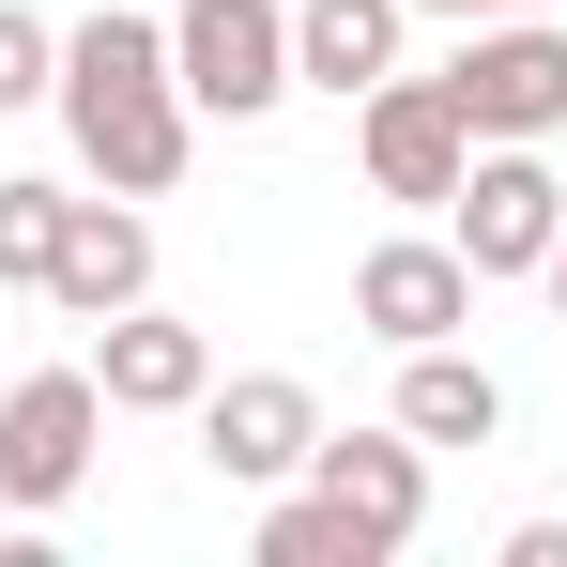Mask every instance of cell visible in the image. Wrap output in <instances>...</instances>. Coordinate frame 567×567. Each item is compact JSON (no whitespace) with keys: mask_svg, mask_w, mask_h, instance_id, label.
Segmentation results:
<instances>
[{"mask_svg":"<svg viewBox=\"0 0 567 567\" xmlns=\"http://www.w3.org/2000/svg\"><path fill=\"white\" fill-rule=\"evenodd\" d=\"M62 123H78V154H93L107 199H169L185 185L199 107L169 78V16H78L62 31Z\"/></svg>","mask_w":567,"mask_h":567,"instance_id":"1","label":"cell"},{"mask_svg":"<svg viewBox=\"0 0 567 567\" xmlns=\"http://www.w3.org/2000/svg\"><path fill=\"white\" fill-rule=\"evenodd\" d=\"M445 230H461L475 277H553V246H567L553 154H537V138H475V169H461V199H445Z\"/></svg>","mask_w":567,"mask_h":567,"instance_id":"2","label":"cell"},{"mask_svg":"<svg viewBox=\"0 0 567 567\" xmlns=\"http://www.w3.org/2000/svg\"><path fill=\"white\" fill-rule=\"evenodd\" d=\"M169 78H185V107H215V123H261L277 93H307V78H291V0H185V16H169Z\"/></svg>","mask_w":567,"mask_h":567,"instance_id":"3","label":"cell"},{"mask_svg":"<svg viewBox=\"0 0 567 567\" xmlns=\"http://www.w3.org/2000/svg\"><path fill=\"white\" fill-rule=\"evenodd\" d=\"M93 445H107V383L93 369H31L16 399H0V506H78V475H93Z\"/></svg>","mask_w":567,"mask_h":567,"instance_id":"4","label":"cell"},{"mask_svg":"<svg viewBox=\"0 0 567 567\" xmlns=\"http://www.w3.org/2000/svg\"><path fill=\"white\" fill-rule=\"evenodd\" d=\"M353 154H369L383 199H461L475 123H461V93H445V78H369V93H353Z\"/></svg>","mask_w":567,"mask_h":567,"instance_id":"5","label":"cell"},{"mask_svg":"<svg viewBox=\"0 0 567 567\" xmlns=\"http://www.w3.org/2000/svg\"><path fill=\"white\" fill-rule=\"evenodd\" d=\"M199 461L230 475V491H291V475L322 461V399L291 369H246V383H215L199 399Z\"/></svg>","mask_w":567,"mask_h":567,"instance_id":"6","label":"cell"},{"mask_svg":"<svg viewBox=\"0 0 567 567\" xmlns=\"http://www.w3.org/2000/svg\"><path fill=\"white\" fill-rule=\"evenodd\" d=\"M445 93H461V123H475V138H553V123H567V31H537V16H506V31H461Z\"/></svg>","mask_w":567,"mask_h":567,"instance_id":"7","label":"cell"},{"mask_svg":"<svg viewBox=\"0 0 567 567\" xmlns=\"http://www.w3.org/2000/svg\"><path fill=\"white\" fill-rule=\"evenodd\" d=\"M353 322H369V338H399V353L461 338V322H475V261H461V230H445V246H430V230L369 246V261H353Z\"/></svg>","mask_w":567,"mask_h":567,"instance_id":"8","label":"cell"},{"mask_svg":"<svg viewBox=\"0 0 567 567\" xmlns=\"http://www.w3.org/2000/svg\"><path fill=\"white\" fill-rule=\"evenodd\" d=\"M93 383H107V414H199L215 399V338L199 322H154V291H138V307L93 322Z\"/></svg>","mask_w":567,"mask_h":567,"instance_id":"9","label":"cell"},{"mask_svg":"<svg viewBox=\"0 0 567 567\" xmlns=\"http://www.w3.org/2000/svg\"><path fill=\"white\" fill-rule=\"evenodd\" d=\"M307 475L369 522L383 553H414V522H430V445H414V430H322V461H307Z\"/></svg>","mask_w":567,"mask_h":567,"instance_id":"10","label":"cell"},{"mask_svg":"<svg viewBox=\"0 0 567 567\" xmlns=\"http://www.w3.org/2000/svg\"><path fill=\"white\" fill-rule=\"evenodd\" d=\"M138 291H154V215H123V199H78V215H62V261H47V307L107 322V307H138Z\"/></svg>","mask_w":567,"mask_h":567,"instance_id":"11","label":"cell"},{"mask_svg":"<svg viewBox=\"0 0 567 567\" xmlns=\"http://www.w3.org/2000/svg\"><path fill=\"white\" fill-rule=\"evenodd\" d=\"M399 16L414 0H291V78L353 107L369 78H399Z\"/></svg>","mask_w":567,"mask_h":567,"instance_id":"12","label":"cell"},{"mask_svg":"<svg viewBox=\"0 0 567 567\" xmlns=\"http://www.w3.org/2000/svg\"><path fill=\"white\" fill-rule=\"evenodd\" d=\"M399 430L414 445H491L506 430V383L475 369L461 338H430V353H399Z\"/></svg>","mask_w":567,"mask_h":567,"instance_id":"13","label":"cell"},{"mask_svg":"<svg viewBox=\"0 0 567 567\" xmlns=\"http://www.w3.org/2000/svg\"><path fill=\"white\" fill-rule=\"evenodd\" d=\"M261 567H383V537L322 491V475H307V491H277V506H261Z\"/></svg>","mask_w":567,"mask_h":567,"instance_id":"14","label":"cell"},{"mask_svg":"<svg viewBox=\"0 0 567 567\" xmlns=\"http://www.w3.org/2000/svg\"><path fill=\"white\" fill-rule=\"evenodd\" d=\"M62 215H78L62 185H0V291H47V261H62Z\"/></svg>","mask_w":567,"mask_h":567,"instance_id":"15","label":"cell"},{"mask_svg":"<svg viewBox=\"0 0 567 567\" xmlns=\"http://www.w3.org/2000/svg\"><path fill=\"white\" fill-rule=\"evenodd\" d=\"M31 93H62V31L31 0H0V107H31Z\"/></svg>","mask_w":567,"mask_h":567,"instance_id":"16","label":"cell"},{"mask_svg":"<svg viewBox=\"0 0 567 567\" xmlns=\"http://www.w3.org/2000/svg\"><path fill=\"white\" fill-rule=\"evenodd\" d=\"M414 16H491V0H414Z\"/></svg>","mask_w":567,"mask_h":567,"instance_id":"17","label":"cell"},{"mask_svg":"<svg viewBox=\"0 0 567 567\" xmlns=\"http://www.w3.org/2000/svg\"><path fill=\"white\" fill-rule=\"evenodd\" d=\"M491 16H553V0H491Z\"/></svg>","mask_w":567,"mask_h":567,"instance_id":"18","label":"cell"},{"mask_svg":"<svg viewBox=\"0 0 567 567\" xmlns=\"http://www.w3.org/2000/svg\"><path fill=\"white\" fill-rule=\"evenodd\" d=\"M553 307H567V246H553Z\"/></svg>","mask_w":567,"mask_h":567,"instance_id":"19","label":"cell"}]
</instances>
